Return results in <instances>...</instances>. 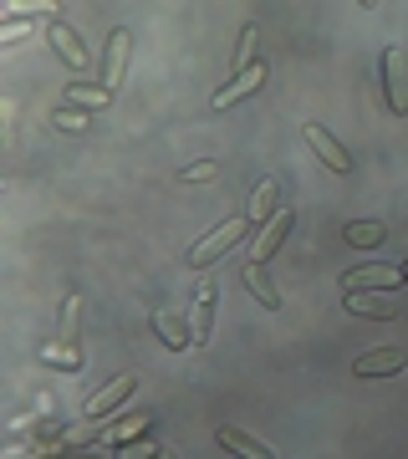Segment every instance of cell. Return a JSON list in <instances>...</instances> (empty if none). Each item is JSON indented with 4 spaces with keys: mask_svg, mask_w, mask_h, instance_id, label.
I'll use <instances>...</instances> for the list:
<instances>
[{
    "mask_svg": "<svg viewBox=\"0 0 408 459\" xmlns=\"http://www.w3.org/2000/svg\"><path fill=\"white\" fill-rule=\"evenodd\" d=\"M66 102L87 113V108H108V102H113V92H108V87H92V82H72V87H66Z\"/></svg>",
    "mask_w": 408,
    "mask_h": 459,
    "instance_id": "obj_18",
    "label": "cell"
},
{
    "mask_svg": "<svg viewBox=\"0 0 408 459\" xmlns=\"http://www.w3.org/2000/svg\"><path fill=\"white\" fill-rule=\"evenodd\" d=\"M41 362H51V368H82V347L77 342H51L47 352H41Z\"/></svg>",
    "mask_w": 408,
    "mask_h": 459,
    "instance_id": "obj_20",
    "label": "cell"
},
{
    "mask_svg": "<svg viewBox=\"0 0 408 459\" xmlns=\"http://www.w3.org/2000/svg\"><path fill=\"white\" fill-rule=\"evenodd\" d=\"M51 123H56V128H66V133H87V113H56Z\"/></svg>",
    "mask_w": 408,
    "mask_h": 459,
    "instance_id": "obj_24",
    "label": "cell"
},
{
    "mask_svg": "<svg viewBox=\"0 0 408 459\" xmlns=\"http://www.w3.org/2000/svg\"><path fill=\"white\" fill-rule=\"evenodd\" d=\"M404 352H398V347H378V352H362L358 362H352V373L358 377H388V373H398V368H404Z\"/></svg>",
    "mask_w": 408,
    "mask_h": 459,
    "instance_id": "obj_10",
    "label": "cell"
},
{
    "mask_svg": "<svg viewBox=\"0 0 408 459\" xmlns=\"http://www.w3.org/2000/svg\"><path fill=\"white\" fill-rule=\"evenodd\" d=\"M117 459H159V449H153V439H133L117 449Z\"/></svg>",
    "mask_w": 408,
    "mask_h": 459,
    "instance_id": "obj_22",
    "label": "cell"
},
{
    "mask_svg": "<svg viewBox=\"0 0 408 459\" xmlns=\"http://www.w3.org/2000/svg\"><path fill=\"white\" fill-rule=\"evenodd\" d=\"M31 31V26H26V21H11V26H5V31H0V41H5V47H11V41H21V36Z\"/></svg>",
    "mask_w": 408,
    "mask_h": 459,
    "instance_id": "obj_26",
    "label": "cell"
},
{
    "mask_svg": "<svg viewBox=\"0 0 408 459\" xmlns=\"http://www.w3.org/2000/svg\"><path fill=\"white\" fill-rule=\"evenodd\" d=\"M51 47H56V56H62L72 72H87L92 66V51L82 47V36L66 26V21H51Z\"/></svg>",
    "mask_w": 408,
    "mask_h": 459,
    "instance_id": "obj_8",
    "label": "cell"
},
{
    "mask_svg": "<svg viewBox=\"0 0 408 459\" xmlns=\"http://www.w3.org/2000/svg\"><path fill=\"white\" fill-rule=\"evenodd\" d=\"M148 424H153V413H117V424L102 429V439L108 444H133V439H148Z\"/></svg>",
    "mask_w": 408,
    "mask_h": 459,
    "instance_id": "obj_13",
    "label": "cell"
},
{
    "mask_svg": "<svg viewBox=\"0 0 408 459\" xmlns=\"http://www.w3.org/2000/svg\"><path fill=\"white\" fill-rule=\"evenodd\" d=\"M159 459H174V455H169V449H163V455H159Z\"/></svg>",
    "mask_w": 408,
    "mask_h": 459,
    "instance_id": "obj_27",
    "label": "cell"
},
{
    "mask_svg": "<svg viewBox=\"0 0 408 459\" xmlns=\"http://www.w3.org/2000/svg\"><path fill=\"white\" fill-rule=\"evenodd\" d=\"M240 281L256 291V301H261V307H271V312L281 307V296H276V286H271V276H265V265H245Z\"/></svg>",
    "mask_w": 408,
    "mask_h": 459,
    "instance_id": "obj_17",
    "label": "cell"
},
{
    "mask_svg": "<svg viewBox=\"0 0 408 459\" xmlns=\"http://www.w3.org/2000/svg\"><path fill=\"white\" fill-rule=\"evenodd\" d=\"M347 312L368 316V322H393L398 301H393V291H347Z\"/></svg>",
    "mask_w": 408,
    "mask_h": 459,
    "instance_id": "obj_6",
    "label": "cell"
},
{
    "mask_svg": "<svg viewBox=\"0 0 408 459\" xmlns=\"http://www.w3.org/2000/svg\"><path fill=\"white\" fill-rule=\"evenodd\" d=\"M214 439L225 444L230 455H240V459H276V455H271V449H265L261 439H250V434H240V429H220Z\"/></svg>",
    "mask_w": 408,
    "mask_h": 459,
    "instance_id": "obj_16",
    "label": "cell"
},
{
    "mask_svg": "<svg viewBox=\"0 0 408 459\" xmlns=\"http://www.w3.org/2000/svg\"><path fill=\"white\" fill-rule=\"evenodd\" d=\"M153 332L163 337V347H195V327L184 322V316H174V312H153Z\"/></svg>",
    "mask_w": 408,
    "mask_h": 459,
    "instance_id": "obj_14",
    "label": "cell"
},
{
    "mask_svg": "<svg viewBox=\"0 0 408 459\" xmlns=\"http://www.w3.org/2000/svg\"><path fill=\"white\" fill-rule=\"evenodd\" d=\"M128 51H133L128 31L108 36V56H102V87H108V92H117V82H123V72H128Z\"/></svg>",
    "mask_w": 408,
    "mask_h": 459,
    "instance_id": "obj_9",
    "label": "cell"
},
{
    "mask_svg": "<svg viewBox=\"0 0 408 459\" xmlns=\"http://www.w3.org/2000/svg\"><path fill=\"white\" fill-rule=\"evenodd\" d=\"M245 230H250V220H245V214L225 220V225L214 230V235H204V240H199V246L189 250V261H195L199 271H204V265H214L220 255H225V250H235V246H240V235H245Z\"/></svg>",
    "mask_w": 408,
    "mask_h": 459,
    "instance_id": "obj_1",
    "label": "cell"
},
{
    "mask_svg": "<svg viewBox=\"0 0 408 459\" xmlns=\"http://www.w3.org/2000/svg\"><path fill=\"white\" fill-rule=\"evenodd\" d=\"M179 179H189V184H204V179H214V159H204V164H189L179 174Z\"/></svg>",
    "mask_w": 408,
    "mask_h": 459,
    "instance_id": "obj_25",
    "label": "cell"
},
{
    "mask_svg": "<svg viewBox=\"0 0 408 459\" xmlns=\"http://www.w3.org/2000/svg\"><path fill=\"white\" fill-rule=\"evenodd\" d=\"M214 296H220V286L204 281V286H199V301H195V322H189V327H195V347H204L210 332H214Z\"/></svg>",
    "mask_w": 408,
    "mask_h": 459,
    "instance_id": "obj_12",
    "label": "cell"
},
{
    "mask_svg": "<svg viewBox=\"0 0 408 459\" xmlns=\"http://www.w3.org/2000/svg\"><path fill=\"white\" fill-rule=\"evenodd\" d=\"M378 66H383V92H388V108L404 117L408 113V62H404V51L388 47Z\"/></svg>",
    "mask_w": 408,
    "mask_h": 459,
    "instance_id": "obj_3",
    "label": "cell"
},
{
    "mask_svg": "<svg viewBox=\"0 0 408 459\" xmlns=\"http://www.w3.org/2000/svg\"><path fill=\"white\" fill-rule=\"evenodd\" d=\"M398 281H404V265H358V271H347L343 276V291H398Z\"/></svg>",
    "mask_w": 408,
    "mask_h": 459,
    "instance_id": "obj_4",
    "label": "cell"
},
{
    "mask_svg": "<svg viewBox=\"0 0 408 459\" xmlns=\"http://www.w3.org/2000/svg\"><path fill=\"white\" fill-rule=\"evenodd\" d=\"M291 225H296V214L281 204L271 220H265L261 230H256V240H250V265H265L271 255H276L281 246H286V235H291Z\"/></svg>",
    "mask_w": 408,
    "mask_h": 459,
    "instance_id": "obj_2",
    "label": "cell"
},
{
    "mask_svg": "<svg viewBox=\"0 0 408 459\" xmlns=\"http://www.w3.org/2000/svg\"><path fill=\"white\" fill-rule=\"evenodd\" d=\"M133 388H138V377L117 373L113 383H108V388H98V394H92V398H87V403H82V413H87V419H108V413H113L117 403H123V398L133 394Z\"/></svg>",
    "mask_w": 408,
    "mask_h": 459,
    "instance_id": "obj_7",
    "label": "cell"
},
{
    "mask_svg": "<svg viewBox=\"0 0 408 459\" xmlns=\"http://www.w3.org/2000/svg\"><path fill=\"white\" fill-rule=\"evenodd\" d=\"M250 56H256V26H245V31H240V51H235V66L245 72V62H250Z\"/></svg>",
    "mask_w": 408,
    "mask_h": 459,
    "instance_id": "obj_23",
    "label": "cell"
},
{
    "mask_svg": "<svg viewBox=\"0 0 408 459\" xmlns=\"http://www.w3.org/2000/svg\"><path fill=\"white\" fill-rule=\"evenodd\" d=\"M261 82H265V66H261V62H250V66L240 72V77H235V82L214 92V108H235V102H240V98H250V92H256Z\"/></svg>",
    "mask_w": 408,
    "mask_h": 459,
    "instance_id": "obj_11",
    "label": "cell"
},
{
    "mask_svg": "<svg viewBox=\"0 0 408 459\" xmlns=\"http://www.w3.org/2000/svg\"><path fill=\"white\" fill-rule=\"evenodd\" d=\"M77 312H82V296H66V301H62V327H56V342H77Z\"/></svg>",
    "mask_w": 408,
    "mask_h": 459,
    "instance_id": "obj_21",
    "label": "cell"
},
{
    "mask_svg": "<svg viewBox=\"0 0 408 459\" xmlns=\"http://www.w3.org/2000/svg\"><path fill=\"white\" fill-rule=\"evenodd\" d=\"M383 235H388V230L378 225V220H352V225H347V246H358V250H373L378 240H383Z\"/></svg>",
    "mask_w": 408,
    "mask_h": 459,
    "instance_id": "obj_19",
    "label": "cell"
},
{
    "mask_svg": "<svg viewBox=\"0 0 408 459\" xmlns=\"http://www.w3.org/2000/svg\"><path fill=\"white\" fill-rule=\"evenodd\" d=\"M276 195H281L276 179H261V184H256V195H250V204H245V220H250V225H265V220L281 210Z\"/></svg>",
    "mask_w": 408,
    "mask_h": 459,
    "instance_id": "obj_15",
    "label": "cell"
},
{
    "mask_svg": "<svg viewBox=\"0 0 408 459\" xmlns=\"http://www.w3.org/2000/svg\"><path fill=\"white\" fill-rule=\"evenodd\" d=\"M307 143L317 148V159H322L326 169H332V174H352V153H347L343 143H337V138H332V133L322 128V123H307Z\"/></svg>",
    "mask_w": 408,
    "mask_h": 459,
    "instance_id": "obj_5",
    "label": "cell"
},
{
    "mask_svg": "<svg viewBox=\"0 0 408 459\" xmlns=\"http://www.w3.org/2000/svg\"><path fill=\"white\" fill-rule=\"evenodd\" d=\"M404 281H408V261H404Z\"/></svg>",
    "mask_w": 408,
    "mask_h": 459,
    "instance_id": "obj_28",
    "label": "cell"
}]
</instances>
